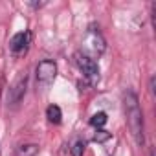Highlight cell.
Masks as SVG:
<instances>
[{
  "mask_svg": "<svg viewBox=\"0 0 156 156\" xmlns=\"http://www.w3.org/2000/svg\"><path fill=\"white\" fill-rule=\"evenodd\" d=\"M123 103H125V114H127V125L130 129V134L136 141L138 147H143L145 143V134H143V114H141V108H140V103H138V96L132 92V90H127L125 98H123Z\"/></svg>",
  "mask_w": 156,
  "mask_h": 156,
  "instance_id": "obj_1",
  "label": "cell"
},
{
  "mask_svg": "<svg viewBox=\"0 0 156 156\" xmlns=\"http://www.w3.org/2000/svg\"><path fill=\"white\" fill-rule=\"evenodd\" d=\"M75 64L79 66V70L83 72V77H85V81L88 83V87L98 85V81H99V66H98V62L90 55L77 51L75 53Z\"/></svg>",
  "mask_w": 156,
  "mask_h": 156,
  "instance_id": "obj_2",
  "label": "cell"
},
{
  "mask_svg": "<svg viewBox=\"0 0 156 156\" xmlns=\"http://www.w3.org/2000/svg\"><path fill=\"white\" fill-rule=\"evenodd\" d=\"M35 75H37V88L39 90H48L51 87V83L55 81L57 75V64L50 59H44L37 64L35 68Z\"/></svg>",
  "mask_w": 156,
  "mask_h": 156,
  "instance_id": "obj_3",
  "label": "cell"
},
{
  "mask_svg": "<svg viewBox=\"0 0 156 156\" xmlns=\"http://www.w3.org/2000/svg\"><path fill=\"white\" fill-rule=\"evenodd\" d=\"M30 46H31V31H28V30L15 33L11 37V41H9V51H11V55L15 59L24 57L28 53Z\"/></svg>",
  "mask_w": 156,
  "mask_h": 156,
  "instance_id": "obj_4",
  "label": "cell"
},
{
  "mask_svg": "<svg viewBox=\"0 0 156 156\" xmlns=\"http://www.w3.org/2000/svg\"><path fill=\"white\" fill-rule=\"evenodd\" d=\"M26 88H28V73L22 72L17 79H15V83L11 85L9 92H8V105L17 107L22 101V98L26 96Z\"/></svg>",
  "mask_w": 156,
  "mask_h": 156,
  "instance_id": "obj_5",
  "label": "cell"
},
{
  "mask_svg": "<svg viewBox=\"0 0 156 156\" xmlns=\"http://www.w3.org/2000/svg\"><path fill=\"white\" fill-rule=\"evenodd\" d=\"M85 48L96 55H101L105 50H107V42L103 39V35L99 33V30H96V26H90L87 35H85V41H83Z\"/></svg>",
  "mask_w": 156,
  "mask_h": 156,
  "instance_id": "obj_6",
  "label": "cell"
},
{
  "mask_svg": "<svg viewBox=\"0 0 156 156\" xmlns=\"http://www.w3.org/2000/svg\"><path fill=\"white\" fill-rule=\"evenodd\" d=\"M46 118H48V121H50V123L59 125V123H61V119H62V112H61V108H59L57 105H50V107L46 108Z\"/></svg>",
  "mask_w": 156,
  "mask_h": 156,
  "instance_id": "obj_7",
  "label": "cell"
},
{
  "mask_svg": "<svg viewBox=\"0 0 156 156\" xmlns=\"http://www.w3.org/2000/svg\"><path fill=\"white\" fill-rule=\"evenodd\" d=\"M39 154V145L37 143H28V145H20L17 149V156H37Z\"/></svg>",
  "mask_w": 156,
  "mask_h": 156,
  "instance_id": "obj_8",
  "label": "cell"
},
{
  "mask_svg": "<svg viewBox=\"0 0 156 156\" xmlns=\"http://www.w3.org/2000/svg\"><path fill=\"white\" fill-rule=\"evenodd\" d=\"M107 121H108V118H107V114H105V112H96V114L90 118V125H92V127H96V129H101Z\"/></svg>",
  "mask_w": 156,
  "mask_h": 156,
  "instance_id": "obj_9",
  "label": "cell"
},
{
  "mask_svg": "<svg viewBox=\"0 0 156 156\" xmlns=\"http://www.w3.org/2000/svg\"><path fill=\"white\" fill-rule=\"evenodd\" d=\"M85 147H87V143L85 141H75L73 145H72V149H70V152H72V156H83L85 154Z\"/></svg>",
  "mask_w": 156,
  "mask_h": 156,
  "instance_id": "obj_10",
  "label": "cell"
},
{
  "mask_svg": "<svg viewBox=\"0 0 156 156\" xmlns=\"http://www.w3.org/2000/svg\"><path fill=\"white\" fill-rule=\"evenodd\" d=\"M110 138H112L110 132H107V130H103V129H98V132H96V136H94V141H96V143H105V141H108Z\"/></svg>",
  "mask_w": 156,
  "mask_h": 156,
  "instance_id": "obj_11",
  "label": "cell"
},
{
  "mask_svg": "<svg viewBox=\"0 0 156 156\" xmlns=\"http://www.w3.org/2000/svg\"><path fill=\"white\" fill-rule=\"evenodd\" d=\"M154 83H156V77L152 75V77H151V81H149V90H151V96H152V98H156V88H154Z\"/></svg>",
  "mask_w": 156,
  "mask_h": 156,
  "instance_id": "obj_12",
  "label": "cell"
},
{
  "mask_svg": "<svg viewBox=\"0 0 156 156\" xmlns=\"http://www.w3.org/2000/svg\"><path fill=\"white\" fill-rule=\"evenodd\" d=\"M44 4H46V2H30V6H31V8H35V9H39V8H42Z\"/></svg>",
  "mask_w": 156,
  "mask_h": 156,
  "instance_id": "obj_13",
  "label": "cell"
},
{
  "mask_svg": "<svg viewBox=\"0 0 156 156\" xmlns=\"http://www.w3.org/2000/svg\"><path fill=\"white\" fill-rule=\"evenodd\" d=\"M149 156H154V149H151V152H149Z\"/></svg>",
  "mask_w": 156,
  "mask_h": 156,
  "instance_id": "obj_14",
  "label": "cell"
}]
</instances>
